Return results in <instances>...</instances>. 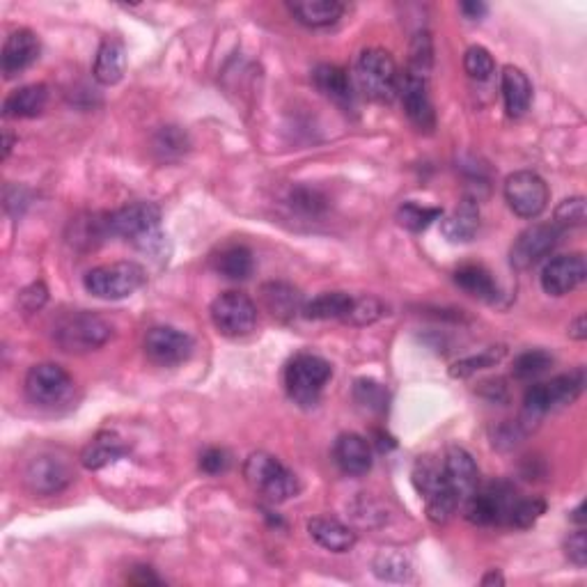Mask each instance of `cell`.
<instances>
[{
    "mask_svg": "<svg viewBox=\"0 0 587 587\" xmlns=\"http://www.w3.org/2000/svg\"><path fill=\"white\" fill-rule=\"evenodd\" d=\"M74 381L65 367L56 363L33 365L26 374V395L33 404L56 406L72 393Z\"/></svg>",
    "mask_w": 587,
    "mask_h": 587,
    "instance_id": "11",
    "label": "cell"
},
{
    "mask_svg": "<svg viewBox=\"0 0 587 587\" xmlns=\"http://www.w3.org/2000/svg\"><path fill=\"white\" fill-rule=\"evenodd\" d=\"M585 218H587V211H585V198L581 195H576V198H567L562 200L558 209H555V225H558L560 230H567V228H581L585 225Z\"/></svg>",
    "mask_w": 587,
    "mask_h": 587,
    "instance_id": "42",
    "label": "cell"
},
{
    "mask_svg": "<svg viewBox=\"0 0 587 587\" xmlns=\"http://www.w3.org/2000/svg\"><path fill=\"white\" fill-rule=\"evenodd\" d=\"M195 344L191 335L172 326H154L145 335V354L154 365L177 367L191 358Z\"/></svg>",
    "mask_w": 587,
    "mask_h": 587,
    "instance_id": "13",
    "label": "cell"
},
{
    "mask_svg": "<svg viewBox=\"0 0 587 587\" xmlns=\"http://www.w3.org/2000/svg\"><path fill=\"white\" fill-rule=\"evenodd\" d=\"M360 95L377 104H390L399 90V69L393 56L383 49H365L356 62Z\"/></svg>",
    "mask_w": 587,
    "mask_h": 587,
    "instance_id": "4",
    "label": "cell"
},
{
    "mask_svg": "<svg viewBox=\"0 0 587 587\" xmlns=\"http://www.w3.org/2000/svg\"><path fill=\"white\" fill-rule=\"evenodd\" d=\"M441 464L445 482H448L450 491L455 493L457 503L461 507L477 491V482H480V471H477L475 459L468 450L459 448V445H452V448L445 452Z\"/></svg>",
    "mask_w": 587,
    "mask_h": 587,
    "instance_id": "16",
    "label": "cell"
},
{
    "mask_svg": "<svg viewBox=\"0 0 587 587\" xmlns=\"http://www.w3.org/2000/svg\"><path fill=\"white\" fill-rule=\"evenodd\" d=\"M399 99H402L404 113L420 131H434L436 113L425 78H418L409 72L399 74Z\"/></svg>",
    "mask_w": 587,
    "mask_h": 587,
    "instance_id": "15",
    "label": "cell"
},
{
    "mask_svg": "<svg viewBox=\"0 0 587 587\" xmlns=\"http://www.w3.org/2000/svg\"><path fill=\"white\" fill-rule=\"evenodd\" d=\"M381 315H383V303L379 299H374V296H360V299H354V305H351L349 315L344 322L354 326H367L377 322Z\"/></svg>",
    "mask_w": 587,
    "mask_h": 587,
    "instance_id": "43",
    "label": "cell"
},
{
    "mask_svg": "<svg viewBox=\"0 0 587 587\" xmlns=\"http://www.w3.org/2000/svg\"><path fill=\"white\" fill-rule=\"evenodd\" d=\"M374 574L383 581H409L413 576V567L406 555L397 553V551H383L377 555V560H374Z\"/></svg>",
    "mask_w": 587,
    "mask_h": 587,
    "instance_id": "35",
    "label": "cell"
},
{
    "mask_svg": "<svg viewBox=\"0 0 587 587\" xmlns=\"http://www.w3.org/2000/svg\"><path fill=\"white\" fill-rule=\"evenodd\" d=\"M129 448L115 432H101L85 445L81 452V464L88 471H101V468L115 464L117 459L127 455Z\"/></svg>",
    "mask_w": 587,
    "mask_h": 587,
    "instance_id": "25",
    "label": "cell"
},
{
    "mask_svg": "<svg viewBox=\"0 0 587 587\" xmlns=\"http://www.w3.org/2000/svg\"><path fill=\"white\" fill-rule=\"evenodd\" d=\"M587 276V264L581 253L560 255L544 266L542 287L551 296H565L574 292L578 285H583Z\"/></svg>",
    "mask_w": 587,
    "mask_h": 587,
    "instance_id": "17",
    "label": "cell"
},
{
    "mask_svg": "<svg viewBox=\"0 0 587 587\" xmlns=\"http://www.w3.org/2000/svg\"><path fill=\"white\" fill-rule=\"evenodd\" d=\"M455 283L464 289L466 294L475 296V299L493 303L498 299L500 289L498 283L493 280L491 273L480 264H466L455 271Z\"/></svg>",
    "mask_w": 587,
    "mask_h": 587,
    "instance_id": "30",
    "label": "cell"
},
{
    "mask_svg": "<svg viewBox=\"0 0 587 587\" xmlns=\"http://www.w3.org/2000/svg\"><path fill=\"white\" fill-rule=\"evenodd\" d=\"M39 51H42V46H39V37L33 30H14V33L5 39L3 53H0V69H3V76L7 81L26 72V69L39 58Z\"/></svg>",
    "mask_w": 587,
    "mask_h": 587,
    "instance_id": "18",
    "label": "cell"
},
{
    "mask_svg": "<svg viewBox=\"0 0 587 587\" xmlns=\"http://www.w3.org/2000/svg\"><path fill=\"white\" fill-rule=\"evenodd\" d=\"M514 493L505 484H493L484 491H475L471 498L461 505L464 516L475 526H493V523H507L514 505Z\"/></svg>",
    "mask_w": 587,
    "mask_h": 587,
    "instance_id": "12",
    "label": "cell"
},
{
    "mask_svg": "<svg viewBox=\"0 0 587 587\" xmlns=\"http://www.w3.org/2000/svg\"><path fill=\"white\" fill-rule=\"evenodd\" d=\"M562 230L555 223H537L530 225L528 230H523L516 237L510 260L512 266L519 271H528L532 266H537L544 257H549L555 246L560 244Z\"/></svg>",
    "mask_w": 587,
    "mask_h": 587,
    "instance_id": "10",
    "label": "cell"
},
{
    "mask_svg": "<svg viewBox=\"0 0 587 587\" xmlns=\"http://www.w3.org/2000/svg\"><path fill=\"white\" fill-rule=\"evenodd\" d=\"M333 457L344 475L360 477L372 468V445L360 434H342L335 441Z\"/></svg>",
    "mask_w": 587,
    "mask_h": 587,
    "instance_id": "19",
    "label": "cell"
},
{
    "mask_svg": "<svg viewBox=\"0 0 587 587\" xmlns=\"http://www.w3.org/2000/svg\"><path fill=\"white\" fill-rule=\"evenodd\" d=\"M413 484L422 498H425V510L429 521L436 526H443L457 512V498L450 491L443 475V464L434 457H420L413 468Z\"/></svg>",
    "mask_w": 587,
    "mask_h": 587,
    "instance_id": "5",
    "label": "cell"
},
{
    "mask_svg": "<svg viewBox=\"0 0 587 587\" xmlns=\"http://www.w3.org/2000/svg\"><path fill=\"white\" fill-rule=\"evenodd\" d=\"M546 512V503L544 500L539 498H526V500H514L512 510H510V519H507V523L514 528H532L535 523L542 519V514Z\"/></svg>",
    "mask_w": 587,
    "mask_h": 587,
    "instance_id": "40",
    "label": "cell"
},
{
    "mask_svg": "<svg viewBox=\"0 0 587 587\" xmlns=\"http://www.w3.org/2000/svg\"><path fill=\"white\" fill-rule=\"evenodd\" d=\"M154 152L163 161L179 159L189 152V136L179 127H161L154 136Z\"/></svg>",
    "mask_w": 587,
    "mask_h": 587,
    "instance_id": "36",
    "label": "cell"
},
{
    "mask_svg": "<svg viewBox=\"0 0 587 587\" xmlns=\"http://www.w3.org/2000/svg\"><path fill=\"white\" fill-rule=\"evenodd\" d=\"M565 549H567V558L574 562L576 567L587 565V537L583 528L576 530L574 535H569Z\"/></svg>",
    "mask_w": 587,
    "mask_h": 587,
    "instance_id": "47",
    "label": "cell"
},
{
    "mask_svg": "<svg viewBox=\"0 0 587 587\" xmlns=\"http://www.w3.org/2000/svg\"><path fill=\"white\" fill-rule=\"evenodd\" d=\"M331 363L317 354H296L285 367V390L301 409L319 404L324 386L331 381Z\"/></svg>",
    "mask_w": 587,
    "mask_h": 587,
    "instance_id": "2",
    "label": "cell"
},
{
    "mask_svg": "<svg viewBox=\"0 0 587 587\" xmlns=\"http://www.w3.org/2000/svg\"><path fill=\"white\" fill-rule=\"evenodd\" d=\"M480 393L484 397H489L491 402H505V399H507V386H505L503 379L482 381L480 383Z\"/></svg>",
    "mask_w": 587,
    "mask_h": 587,
    "instance_id": "48",
    "label": "cell"
},
{
    "mask_svg": "<svg viewBox=\"0 0 587 587\" xmlns=\"http://www.w3.org/2000/svg\"><path fill=\"white\" fill-rule=\"evenodd\" d=\"M230 468V455L221 448H209L200 455V471L207 475H221Z\"/></svg>",
    "mask_w": 587,
    "mask_h": 587,
    "instance_id": "45",
    "label": "cell"
},
{
    "mask_svg": "<svg viewBox=\"0 0 587 587\" xmlns=\"http://www.w3.org/2000/svg\"><path fill=\"white\" fill-rule=\"evenodd\" d=\"M46 299H49V289L44 283H33L19 294V305L26 312H37L44 308Z\"/></svg>",
    "mask_w": 587,
    "mask_h": 587,
    "instance_id": "46",
    "label": "cell"
},
{
    "mask_svg": "<svg viewBox=\"0 0 587 587\" xmlns=\"http://www.w3.org/2000/svg\"><path fill=\"white\" fill-rule=\"evenodd\" d=\"M12 147H14V136L10 131H5V145H3V159H7V156H10V152H12Z\"/></svg>",
    "mask_w": 587,
    "mask_h": 587,
    "instance_id": "53",
    "label": "cell"
},
{
    "mask_svg": "<svg viewBox=\"0 0 587 587\" xmlns=\"http://www.w3.org/2000/svg\"><path fill=\"white\" fill-rule=\"evenodd\" d=\"M434 67V42L432 35L427 30H418L416 35L411 39V49H409V67L406 72L418 76V78H429Z\"/></svg>",
    "mask_w": 587,
    "mask_h": 587,
    "instance_id": "33",
    "label": "cell"
},
{
    "mask_svg": "<svg viewBox=\"0 0 587 587\" xmlns=\"http://www.w3.org/2000/svg\"><path fill=\"white\" fill-rule=\"evenodd\" d=\"M438 218H443V209L438 207H422L418 202H404L397 209V223L409 232H422L429 225L436 223Z\"/></svg>",
    "mask_w": 587,
    "mask_h": 587,
    "instance_id": "34",
    "label": "cell"
},
{
    "mask_svg": "<svg viewBox=\"0 0 587 587\" xmlns=\"http://www.w3.org/2000/svg\"><path fill=\"white\" fill-rule=\"evenodd\" d=\"M459 10L464 12L466 19L480 21L482 17H487L489 7H487V3H480V0H468V3H461L459 5Z\"/></svg>",
    "mask_w": 587,
    "mask_h": 587,
    "instance_id": "49",
    "label": "cell"
},
{
    "mask_svg": "<svg viewBox=\"0 0 587 587\" xmlns=\"http://www.w3.org/2000/svg\"><path fill=\"white\" fill-rule=\"evenodd\" d=\"M503 356H505V347H491L487 351H482V354L459 360V363H455L450 367V374L455 379H468L475 372L487 370V367H493Z\"/></svg>",
    "mask_w": 587,
    "mask_h": 587,
    "instance_id": "39",
    "label": "cell"
},
{
    "mask_svg": "<svg viewBox=\"0 0 587 587\" xmlns=\"http://www.w3.org/2000/svg\"><path fill=\"white\" fill-rule=\"evenodd\" d=\"M292 205L308 211V214H317V211H322L326 207V198L315 189L299 186V189L292 191Z\"/></svg>",
    "mask_w": 587,
    "mask_h": 587,
    "instance_id": "44",
    "label": "cell"
},
{
    "mask_svg": "<svg viewBox=\"0 0 587 587\" xmlns=\"http://www.w3.org/2000/svg\"><path fill=\"white\" fill-rule=\"evenodd\" d=\"M108 232L127 239L143 253L156 255L163 248L161 209L154 202H133L106 216Z\"/></svg>",
    "mask_w": 587,
    "mask_h": 587,
    "instance_id": "1",
    "label": "cell"
},
{
    "mask_svg": "<svg viewBox=\"0 0 587 587\" xmlns=\"http://www.w3.org/2000/svg\"><path fill=\"white\" fill-rule=\"evenodd\" d=\"M214 269L228 280H246L255 269L253 253L246 246H228L214 257Z\"/></svg>",
    "mask_w": 587,
    "mask_h": 587,
    "instance_id": "31",
    "label": "cell"
},
{
    "mask_svg": "<svg viewBox=\"0 0 587 587\" xmlns=\"http://www.w3.org/2000/svg\"><path fill=\"white\" fill-rule=\"evenodd\" d=\"M312 81H315L317 90L328 97L333 104H338L344 111H354L356 106V92L354 83H351L349 74L338 65H317L312 72Z\"/></svg>",
    "mask_w": 587,
    "mask_h": 587,
    "instance_id": "20",
    "label": "cell"
},
{
    "mask_svg": "<svg viewBox=\"0 0 587 587\" xmlns=\"http://www.w3.org/2000/svg\"><path fill=\"white\" fill-rule=\"evenodd\" d=\"M124 72H127V49H124V44L115 37L104 39L97 51L92 74L101 85H115L122 81Z\"/></svg>",
    "mask_w": 587,
    "mask_h": 587,
    "instance_id": "26",
    "label": "cell"
},
{
    "mask_svg": "<svg viewBox=\"0 0 587 587\" xmlns=\"http://www.w3.org/2000/svg\"><path fill=\"white\" fill-rule=\"evenodd\" d=\"M583 510H585V505L581 503V505H578V507H576V510H574V512H571V521L581 523V526H583Z\"/></svg>",
    "mask_w": 587,
    "mask_h": 587,
    "instance_id": "54",
    "label": "cell"
},
{
    "mask_svg": "<svg viewBox=\"0 0 587 587\" xmlns=\"http://www.w3.org/2000/svg\"><path fill=\"white\" fill-rule=\"evenodd\" d=\"M74 480L72 468L65 459L58 455H37L28 461L26 471H23V482L26 487L37 493V496H53L62 489L69 487V482Z\"/></svg>",
    "mask_w": 587,
    "mask_h": 587,
    "instance_id": "14",
    "label": "cell"
},
{
    "mask_svg": "<svg viewBox=\"0 0 587 587\" xmlns=\"http://www.w3.org/2000/svg\"><path fill=\"white\" fill-rule=\"evenodd\" d=\"M262 301L266 310L271 312L276 319H294L299 312H303V296L299 289L289 283H280V280H273V283L262 285Z\"/></svg>",
    "mask_w": 587,
    "mask_h": 587,
    "instance_id": "28",
    "label": "cell"
},
{
    "mask_svg": "<svg viewBox=\"0 0 587 587\" xmlns=\"http://www.w3.org/2000/svg\"><path fill=\"white\" fill-rule=\"evenodd\" d=\"M464 69L475 81H489L496 72V62L484 46H471L464 56Z\"/></svg>",
    "mask_w": 587,
    "mask_h": 587,
    "instance_id": "41",
    "label": "cell"
},
{
    "mask_svg": "<svg viewBox=\"0 0 587 587\" xmlns=\"http://www.w3.org/2000/svg\"><path fill=\"white\" fill-rule=\"evenodd\" d=\"M129 583L133 585H159L161 578L154 574L150 567H136L133 574L129 576Z\"/></svg>",
    "mask_w": 587,
    "mask_h": 587,
    "instance_id": "50",
    "label": "cell"
},
{
    "mask_svg": "<svg viewBox=\"0 0 587 587\" xmlns=\"http://www.w3.org/2000/svg\"><path fill=\"white\" fill-rule=\"evenodd\" d=\"M551 365H553V356L549 354V351L532 349V351H526V354H521L519 358L514 360L512 372H514L516 379L532 381V379L542 377L544 372H549Z\"/></svg>",
    "mask_w": 587,
    "mask_h": 587,
    "instance_id": "38",
    "label": "cell"
},
{
    "mask_svg": "<svg viewBox=\"0 0 587 587\" xmlns=\"http://www.w3.org/2000/svg\"><path fill=\"white\" fill-rule=\"evenodd\" d=\"M351 305H354V296L347 292H324L305 303L301 315L305 319H315V322H328V319H342L344 322Z\"/></svg>",
    "mask_w": 587,
    "mask_h": 587,
    "instance_id": "29",
    "label": "cell"
},
{
    "mask_svg": "<svg viewBox=\"0 0 587 587\" xmlns=\"http://www.w3.org/2000/svg\"><path fill=\"white\" fill-rule=\"evenodd\" d=\"M289 12L303 26L326 28L342 19L344 5L338 0H294L289 3Z\"/></svg>",
    "mask_w": 587,
    "mask_h": 587,
    "instance_id": "27",
    "label": "cell"
},
{
    "mask_svg": "<svg viewBox=\"0 0 587 587\" xmlns=\"http://www.w3.org/2000/svg\"><path fill=\"white\" fill-rule=\"evenodd\" d=\"M569 338H574V340L587 338V317L585 315H578L574 322L569 324Z\"/></svg>",
    "mask_w": 587,
    "mask_h": 587,
    "instance_id": "51",
    "label": "cell"
},
{
    "mask_svg": "<svg viewBox=\"0 0 587 587\" xmlns=\"http://www.w3.org/2000/svg\"><path fill=\"white\" fill-rule=\"evenodd\" d=\"M505 200L519 218H537L549 207V186L537 172L519 170L505 179Z\"/></svg>",
    "mask_w": 587,
    "mask_h": 587,
    "instance_id": "9",
    "label": "cell"
},
{
    "mask_svg": "<svg viewBox=\"0 0 587 587\" xmlns=\"http://www.w3.org/2000/svg\"><path fill=\"white\" fill-rule=\"evenodd\" d=\"M477 230H480V207L473 198L461 200L457 209L441 221L443 237L452 244H468L475 239Z\"/></svg>",
    "mask_w": 587,
    "mask_h": 587,
    "instance_id": "21",
    "label": "cell"
},
{
    "mask_svg": "<svg viewBox=\"0 0 587 587\" xmlns=\"http://www.w3.org/2000/svg\"><path fill=\"white\" fill-rule=\"evenodd\" d=\"M49 104V88L42 83L23 85L7 95L3 104V115L7 120H26V117H37Z\"/></svg>",
    "mask_w": 587,
    "mask_h": 587,
    "instance_id": "23",
    "label": "cell"
},
{
    "mask_svg": "<svg viewBox=\"0 0 587 587\" xmlns=\"http://www.w3.org/2000/svg\"><path fill=\"white\" fill-rule=\"evenodd\" d=\"M246 482L271 503H285L299 493V480L278 457L269 452H253L244 464Z\"/></svg>",
    "mask_w": 587,
    "mask_h": 587,
    "instance_id": "3",
    "label": "cell"
},
{
    "mask_svg": "<svg viewBox=\"0 0 587 587\" xmlns=\"http://www.w3.org/2000/svg\"><path fill=\"white\" fill-rule=\"evenodd\" d=\"M354 399L370 413H383L388 409V390L374 379H358L354 383Z\"/></svg>",
    "mask_w": 587,
    "mask_h": 587,
    "instance_id": "37",
    "label": "cell"
},
{
    "mask_svg": "<svg viewBox=\"0 0 587 587\" xmlns=\"http://www.w3.org/2000/svg\"><path fill=\"white\" fill-rule=\"evenodd\" d=\"M211 322L225 338H246L257 326V308L246 294L225 292L211 303Z\"/></svg>",
    "mask_w": 587,
    "mask_h": 587,
    "instance_id": "8",
    "label": "cell"
},
{
    "mask_svg": "<svg viewBox=\"0 0 587 587\" xmlns=\"http://www.w3.org/2000/svg\"><path fill=\"white\" fill-rule=\"evenodd\" d=\"M308 532L322 549L333 553H347L356 544V532L349 526H344L342 521L331 519V516H315V519H310Z\"/></svg>",
    "mask_w": 587,
    "mask_h": 587,
    "instance_id": "22",
    "label": "cell"
},
{
    "mask_svg": "<svg viewBox=\"0 0 587 587\" xmlns=\"http://www.w3.org/2000/svg\"><path fill=\"white\" fill-rule=\"evenodd\" d=\"M482 585H505V578H503V574H500V571L491 569L489 574L482 578Z\"/></svg>",
    "mask_w": 587,
    "mask_h": 587,
    "instance_id": "52",
    "label": "cell"
},
{
    "mask_svg": "<svg viewBox=\"0 0 587 587\" xmlns=\"http://www.w3.org/2000/svg\"><path fill=\"white\" fill-rule=\"evenodd\" d=\"M544 388H546V395H549L551 411L560 409V406H569V404H574L578 395L583 393L585 372L574 370L569 374H560V377H555L549 383H544Z\"/></svg>",
    "mask_w": 587,
    "mask_h": 587,
    "instance_id": "32",
    "label": "cell"
},
{
    "mask_svg": "<svg viewBox=\"0 0 587 587\" xmlns=\"http://www.w3.org/2000/svg\"><path fill=\"white\" fill-rule=\"evenodd\" d=\"M113 338V326L92 312H72L53 328V340L69 354H88Z\"/></svg>",
    "mask_w": 587,
    "mask_h": 587,
    "instance_id": "6",
    "label": "cell"
},
{
    "mask_svg": "<svg viewBox=\"0 0 587 587\" xmlns=\"http://www.w3.org/2000/svg\"><path fill=\"white\" fill-rule=\"evenodd\" d=\"M500 90H503L505 111L510 117H521L528 113L532 104V85L528 76L519 67L507 65L500 74Z\"/></svg>",
    "mask_w": 587,
    "mask_h": 587,
    "instance_id": "24",
    "label": "cell"
},
{
    "mask_svg": "<svg viewBox=\"0 0 587 587\" xmlns=\"http://www.w3.org/2000/svg\"><path fill=\"white\" fill-rule=\"evenodd\" d=\"M147 273L136 262H113L97 266L85 273L83 287L85 292L104 301L127 299L133 292H138L145 285Z\"/></svg>",
    "mask_w": 587,
    "mask_h": 587,
    "instance_id": "7",
    "label": "cell"
}]
</instances>
